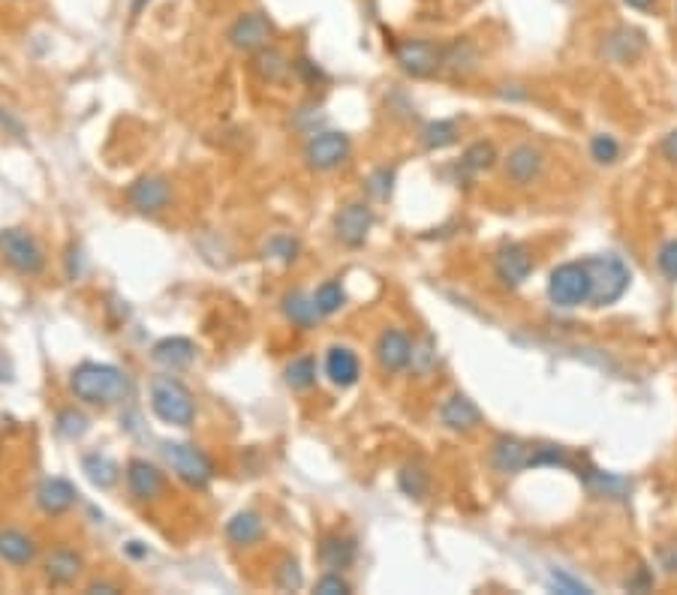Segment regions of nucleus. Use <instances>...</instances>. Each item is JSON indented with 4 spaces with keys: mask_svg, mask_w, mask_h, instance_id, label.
<instances>
[{
    "mask_svg": "<svg viewBox=\"0 0 677 595\" xmlns=\"http://www.w3.org/2000/svg\"><path fill=\"white\" fill-rule=\"evenodd\" d=\"M623 4H626L629 10L647 13V10H653V4H656V0H623Z\"/></svg>",
    "mask_w": 677,
    "mask_h": 595,
    "instance_id": "48",
    "label": "nucleus"
},
{
    "mask_svg": "<svg viewBox=\"0 0 677 595\" xmlns=\"http://www.w3.org/2000/svg\"><path fill=\"white\" fill-rule=\"evenodd\" d=\"M82 568H85V559H82V553H76V550H70V547H58L49 559H46V580L52 583V586H73L76 580H79V574H82Z\"/></svg>",
    "mask_w": 677,
    "mask_h": 595,
    "instance_id": "25",
    "label": "nucleus"
},
{
    "mask_svg": "<svg viewBox=\"0 0 677 595\" xmlns=\"http://www.w3.org/2000/svg\"><path fill=\"white\" fill-rule=\"evenodd\" d=\"M398 67L413 79H428L443 70V46L431 40H401L395 46Z\"/></svg>",
    "mask_w": 677,
    "mask_h": 595,
    "instance_id": "9",
    "label": "nucleus"
},
{
    "mask_svg": "<svg viewBox=\"0 0 677 595\" xmlns=\"http://www.w3.org/2000/svg\"><path fill=\"white\" fill-rule=\"evenodd\" d=\"M37 556H40V544L34 535L22 529H0V559L4 562L16 568H28Z\"/></svg>",
    "mask_w": 677,
    "mask_h": 595,
    "instance_id": "19",
    "label": "nucleus"
},
{
    "mask_svg": "<svg viewBox=\"0 0 677 595\" xmlns=\"http://www.w3.org/2000/svg\"><path fill=\"white\" fill-rule=\"evenodd\" d=\"M313 298H316V307H319L322 316H334L337 310H341V307L347 304V292H344V286L337 283V280H325V283L313 292Z\"/></svg>",
    "mask_w": 677,
    "mask_h": 595,
    "instance_id": "34",
    "label": "nucleus"
},
{
    "mask_svg": "<svg viewBox=\"0 0 677 595\" xmlns=\"http://www.w3.org/2000/svg\"><path fill=\"white\" fill-rule=\"evenodd\" d=\"M644 52V34L635 28H617L605 37V55L617 64H629Z\"/></svg>",
    "mask_w": 677,
    "mask_h": 595,
    "instance_id": "27",
    "label": "nucleus"
},
{
    "mask_svg": "<svg viewBox=\"0 0 677 595\" xmlns=\"http://www.w3.org/2000/svg\"><path fill=\"white\" fill-rule=\"evenodd\" d=\"M10 379H13V364H10V358L0 355V382H10Z\"/></svg>",
    "mask_w": 677,
    "mask_h": 595,
    "instance_id": "49",
    "label": "nucleus"
},
{
    "mask_svg": "<svg viewBox=\"0 0 677 595\" xmlns=\"http://www.w3.org/2000/svg\"><path fill=\"white\" fill-rule=\"evenodd\" d=\"M124 478H127V490H130V496L136 502H157L166 493V475H163V469L154 466V463H148V460H142V457H133L127 463Z\"/></svg>",
    "mask_w": 677,
    "mask_h": 595,
    "instance_id": "11",
    "label": "nucleus"
},
{
    "mask_svg": "<svg viewBox=\"0 0 677 595\" xmlns=\"http://www.w3.org/2000/svg\"><path fill=\"white\" fill-rule=\"evenodd\" d=\"M374 226V211L365 202H350L334 217V238L344 247H362L371 235Z\"/></svg>",
    "mask_w": 677,
    "mask_h": 595,
    "instance_id": "12",
    "label": "nucleus"
},
{
    "mask_svg": "<svg viewBox=\"0 0 677 595\" xmlns=\"http://www.w3.org/2000/svg\"><path fill=\"white\" fill-rule=\"evenodd\" d=\"M76 502H79V490L67 478H43L37 487V505L49 517L67 514Z\"/></svg>",
    "mask_w": 677,
    "mask_h": 595,
    "instance_id": "15",
    "label": "nucleus"
},
{
    "mask_svg": "<svg viewBox=\"0 0 677 595\" xmlns=\"http://www.w3.org/2000/svg\"><path fill=\"white\" fill-rule=\"evenodd\" d=\"M494 163H497V151H494L491 142H473V145L464 151V160H461V166L470 169V172H485V169H491Z\"/></svg>",
    "mask_w": 677,
    "mask_h": 595,
    "instance_id": "36",
    "label": "nucleus"
},
{
    "mask_svg": "<svg viewBox=\"0 0 677 595\" xmlns=\"http://www.w3.org/2000/svg\"><path fill=\"white\" fill-rule=\"evenodd\" d=\"M292 70L307 82V85H316V82H325V73L313 64V61H307V58H298L295 64H292Z\"/></svg>",
    "mask_w": 677,
    "mask_h": 595,
    "instance_id": "43",
    "label": "nucleus"
},
{
    "mask_svg": "<svg viewBox=\"0 0 677 595\" xmlns=\"http://www.w3.org/2000/svg\"><path fill=\"white\" fill-rule=\"evenodd\" d=\"M265 538V520L259 511H238L232 514V520L226 523V541L232 547H253Z\"/></svg>",
    "mask_w": 677,
    "mask_h": 595,
    "instance_id": "24",
    "label": "nucleus"
},
{
    "mask_svg": "<svg viewBox=\"0 0 677 595\" xmlns=\"http://www.w3.org/2000/svg\"><path fill=\"white\" fill-rule=\"evenodd\" d=\"M163 457L172 466V472L193 490H205L214 481V463L211 457L190 445V442H166L163 445Z\"/></svg>",
    "mask_w": 677,
    "mask_h": 595,
    "instance_id": "5",
    "label": "nucleus"
},
{
    "mask_svg": "<svg viewBox=\"0 0 677 595\" xmlns=\"http://www.w3.org/2000/svg\"><path fill=\"white\" fill-rule=\"evenodd\" d=\"M398 487L410 499H425L428 490H431V475H428L425 463H419V460L404 463L401 472H398Z\"/></svg>",
    "mask_w": 677,
    "mask_h": 595,
    "instance_id": "30",
    "label": "nucleus"
},
{
    "mask_svg": "<svg viewBox=\"0 0 677 595\" xmlns=\"http://www.w3.org/2000/svg\"><path fill=\"white\" fill-rule=\"evenodd\" d=\"M151 355H154V361L160 367H166L172 373L175 370H187L196 361V343L187 340V337H163V340L154 343Z\"/></svg>",
    "mask_w": 677,
    "mask_h": 595,
    "instance_id": "22",
    "label": "nucleus"
},
{
    "mask_svg": "<svg viewBox=\"0 0 677 595\" xmlns=\"http://www.w3.org/2000/svg\"><path fill=\"white\" fill-rule=\"evenodd\" d=\"M536 457V445L515 439V436H500L491 445V466L503 475H515L521 469H530Z\"/></svg>",
    "mask_w": 677,
    "mask_h": 595,
    "instance_id": "13",
    "label": "nucleus"
},
{
    "mask_svg": "<svg viewBox=\"0 0 677 595\" xmlns=\"http://www.w3.org/2000/svg\"><path fill=\"white\" fill-rule=\"evenodd\" d=\"M0 256H4V262L22 277H37L46 268V253H43L40 241L28 229H19V226L0 229Z\"/></svg>",
    "mask_w": 677,
    "mask_h": 595,
    "instance_id": "4",
    "label": "nucleus"
},
{
    "mask_svg": "<svg viewBox=\"0 0 677 595\" xmlns=\"http://www.w3.org/2000/svg\"><path fill=\"white\" fill-rule=\"evenodd\" d=\"M476 64H479V49L470 40H455L452 46H443V70L455 76H467L476 70Z\"/></svg>",
    "mask_w": 677,
    "mask_h": 595,
    "instance_id": "29",
    "label": "nucleus"
},
{
    "mask_svg": "<svg viewBox=\"0 0 677 595\" xmlns=\"http://www.w3.org/2000/svg\"><path fill=\"white\" fill-rule=\"evenodd\" d=\"M127 202L139 211V214H163L172 205V184L160 175H142L139 181H133L127 187Z\"/></svg>",
    "mask_w": 677,
    "mask_h": 595,
    "instance_id": "10",
    "label": "nucleus"
},
{
    "mask_svg": "<svg viewBox=\"0 0 677 595\" xmlns=\"http://www.w3.org/2000/svg\"><path fill=\"white\" fill-rule=\"evenodd\" d=\"M70 391L88 406H115L130 394V379L121 367L103 361H82L70 373Z\"/></svg>",
    "mask_w": 677,
    "mask_h": 595,
    "instance_id": "1",
    "label": "nucleus"
},
{
    "mask_svg": "<svg viewBox=\"0 0 677 595\" xmlns=\"http://www.w3.org/2000/svg\"><path fill=\"white\" fill-rule=\"evenodd\" d=\"M316 556H319V562L328 571H344V568H350L356 562L359 544L350 535H325L319 541V547H316Z\"/></svg>",
    "mask_w": 677,
    "mask_h": 595,
    "instance_id": "20",
    "label": "nucleus"
},
{
    "mask_svg": "<svg viewBox=\"0 0 677 595\" xmlns=\"http://www.w3.org/2000/svg\"><path fill=\"white\" fill-rule=\"evenodd\" d=\"M88 595H100V592H124L121 589V583H115V580H94V583H88V589H85Z\"/></svg>",
    "mask_w": 677,
    "mask_h": 595,
    "instance_id": "45",
    "label": "nucleus"
},
{
    "mask_svg": "<svg viewBox=\"0 0 677 595\" xmlns=\"http://www.w3.org/2000/svg\"><path fill=\"white\" fill-rule=\"evenodd\" d=\"M250 67H253L256 79L265 82V85H283L289 79V73H292V61L274 46H265V49L253 52Z\"/></svg>",
    "mask_w": 677,
    "mask_h": 595,
    "instance_id": "23",
    "label": "nucleus"
},
{
    "mask_svg": "<svg viewBox=\"0 0 677 595\" xmlns=\"http://www.w3.org/2000/svg\"><path fill=\"white\" fill-rule=\"evenodd\" d=\"M659 562H662L665 571H677V544L662 547V550H659Z\"/></svg>",
    "mask_w": 677,
    "mask_h": 595,
    "instance_id": "46",
    "label": "nucleus"
},
{
    "mask_svg": "<svg viewBox=\"0 0 677 595\" xmlns=\"http://www.w3.org/2000/svg\"><path fill=\"white\" fill-rule=\"evenodd\" d=\"M127 550H130V556H145V547H139V541H130Z\"/></svg>",
    "mask_w": 677,
    "mask_h": 595,
    "instance_id": "50",
    "label": "nucleus"
},
{
    "mask_svg": "<svg viewBox=\"0 0 677 595\" xmlns=\"http://www.w3.org/2000/svg\"><path fill=\"white\" fill-rule=\"evenodd\" d=\"M545 169V154L533 145H518L506 157V175L515 184H533Z\"/></svg>",
    "mask_w": 677,
    "mask_h": 595,
    "instance_id": "21",
    "label": "nucleus"
},
{
    "mask_svg": "<svg viewBox=\"0 0 677 595\" xmlns=\"http://www.w3.org/2000/svg\"><path fill=\"white\" fill-rule=\"evenodd\" d=\"M440 421H443V427H449L455 433H470L482 424V409L467 394H452L440 406Z\"/></svg>",
    "mask_w": 677,
    "mask_h": 595,
    "instance_id": "18",
    "label": "nucleus"
},
{
    "mask_svg": "<svg viewBox=\"0 0 677 595\" xmlns=\"http://www.w3.org/2000/svg\"><path fill=\"white\" fill-rule=\"evenodd\" d=\"M265 253L274 256V259L283 262V265H292V262L298 259V253H301V244H298V238H292V235H274V238L265 244Z\"/></svg>",
    "mask_w": 677,
    "mask_h": 595,
    "instance_id": "38",
    "label": "nucleus"
},
{
    "mask_svg": "<svg viewBox=\"0 0 677 595\" xmlns=\"http://www.w3.org/2000/svg\"><path fill=\"white\" fill-rule=\"evenodd\" d=\"M283 316H286V322H292L301 331L316 328V322L322 319V313L316 307V298L307 295V292H301V289L286 292V298H283Z\"/></svg>",
    "mask_w": 677,
    "mask_h": 595,
    "instance_id": "26",
    "label": "nucleus"
},
{
    "mask_svg": "<svg viewBox=\"0 0 677 595\" xmlns=\"http://www.w3.org/2000/svg\"><path fill=\"white\" fill-rule=\"evenodd\" d=\"M350 151H353V142L347 133H337V130L313 133L304 145V163L313 172H331L350 160Z\"/></svg>",
    "mask_w": 677,
    "mask_h": 595,
    "instance_id": "7",
    "label": "nucleus"
},
{
    "mask_svg": "<svg viewBox=\"0 0 677 595\" xmlns=\"http://www.w3.org/2000/svg\"><path fill=\"white\" fill-rule=\"evenodd\" d=\"M286 385L292 391H307L316 385V358L313 355H298L286 364Z\"/></svg>",
    "mask_w": 677,
    "mask_h": 595,
    "instance_id": "31",
    "label": "nucleus"
},
{
    "mask_svg": "<svg viewBox=\"0 0 677 595\" xmlns=\"http://www.w3.org/2000/svg\"><path fill=\"white\" fill-rule=\"evenodd\" d=\"M313 592H319V595H350L353 586L341 577V571H325V574L316 580Z\"/></svg>",
    "mask_w": 677,
    "mask_h": 595,
    "instance_id": "40",
    "label": "nucleus"
},
{
    "mask_svg": "<svg viewBox=\"0 0 677 595\" xmlns=\"http://www.w3.org/2000/svg\"><path fill=\"white\" fill-rule=\"evenodd\" d=\"M494 268L506 286H521L533 274V256L524 244H506V247H500Z\"/></svg>",
    "mask_w": 677,
    "mask_h": 595,
    "instance_id": "17",
    "label": "nucleus"
},
{
    "mask_svg": "<svg viewBox=\"0 0 677 595\" xmlns=\"http://www.w3.org/2000/svg\"><path fill=\"white\" fill-rule=\"evenodd\" d=\"M392 187H395V172L392 169H377L371 175V181H368V190L377 199H389L392 196Z\"/></svg>",
    "mask_w": 677,
    "mask_h": 595,
    "instance_id": "42",
    "label": "nucleus"
},
{
    "mask_svg": "<svg viewBox=\"0 0 677 595\" xmlns=\"http://www.w3.org/2000/svg\"><path fill=\"white\" fill-rule=\"evenodd\" d=\"M0 448H4V445H0Z\"/></svg>",
    "mask_w": 677,
    "mask_h": 595,
    "instance_id": "51",
    "label": "nucleus"
},
{
    "mask_svg": "<svg viewBox=\"0 0 677 595\" xmlns=\"http://www.w3.org/2000/svg\"><path fill=\"white\" fill-rule=\"evenodd\" d=\"M584 481H587V487L596 493V496H614V499H623L626 493H629V481L626 478H617V475H608V472H596V469H590V472H578Z\"/></svg>",
    "mask_w": 677,
    "mask_h": 595,
    "instance_id": "32",
    "label": "nucleus"
},
{
    "mask_svg": "<svg viewBox=\"0 0 677 595\" xmlns=\"http://www.w3.org/2000/svg\"><path fill=\"white\" fill-rule=\"evenodd\" d=\"M587 277H590V304L593 307H608L614 301H620L629 289V268L620 256L605 253V256H590L584 262Z\"/></svg>",
    "mask_w": 677,
    "mask_h": 595,
    "instance_id": "3",
    "label": "nucleus"
},
{
    "mask_svg": "<svg viewBox=\"0 0 677 595\" xmlns=\"http://www.w3.org/2000/svg\"><path fill=\"white\" fill-rule=\"evenodd\" d=\"M325 376L337 388H353L362 376V361L350 346H331L325 352Z\"/></svg>",
    "mask_w": 677,
    "mask_h": 595,
    "instance_id": "16",
    "label": "nucleus"
},
{
    "mask_svg": "<svg viewBox=\"0 0 677 595\" xmlns=\"http://www.w3.org/2000/svg\"><path fill=\"white\" fill-rule=\"evenodd\" d=\"M422 142L431 151H443V148H449V145L458 142V124L455 121H434V124L425 127Z\"/></svg>",
    "mask_w": 677,
    "mask_h": 595,
    "instance_id": "35",
    "label": "nucleus"
},
{
    "mask_svg": "<svg viewBox=\"0 0 677 595\" xmlns=\"http://www.w3.org/2000/svg\"><path fill=\"white\" fill-rule=\"evenodd\" d=\"M590 154H593V160H596V163L611 166V163H617V160H620V145H617V139H614V136L599 133V136H593V139H590Z\"/></svg>",
    "mask_w": 677,
    "mask_h": 595,
    "instance_id": "39",
    "label": "nucleus"
},
{
    "mask_svg": "<svg viewBox=\"0 0 677 595\" xmlns=\"http://www.w3.org/2000/svg\"><path fill=\"white\" fill-rule=\"evenodd\" d=\"M548 298L563 310L590 301V277H587L584 262H566V265L554 268L548 277Z\"/></svg>",
    "mask_w": 677,
    "mask_h": 595,
    "instance_id": "6",
    "label": "nucleus"
},
{
    "mask_svg": "<svg viewBox=\"0 0 677 595\" xmlns=\"http://www.w3.org/2000/svg\"><path fill=\"white\" fill-rule=\"evenodd\" d=\"M554 586H557L560 592H569V595H575V592H590L584 583H578L575 577H569V574H563V571H554Z\"/></svg>",
    "mask_w": 677,
    "mask_h": 595,
    "instance_id": "44",
    "label": "nucleus"
},
{
    "mask_svg": "<svg viewBox=\"0 0 677 595\" xmlns=\"http://www.w3.org/2000/svg\"><path fill=\"white\" fill-rule=\"evenodd\" d=\"M88 427H91L88 415L79 412L76 406H67V409H61V412L55 415V430H58L64 439H70V442L82 439V436L88 433Z\"/></svg>",
    "mask_w": 677,
    "mask_h": 595,
    "instance_id": "33",
    "label": "nucleus"
},
{
    "mask_svg": "<svg viewBox=\"0 0 677 595\" xmlns=\"http://www.w3.org/2000/svg\"><path fill=\"white\" fill-rule=\"evenodd\" d=\"M151 409L169 427H193L196 421L193 391L175 376H157L151 382Z\"/></svg>",
    "mask_w": 677,
    "mask_h": 595,
    "instance_id": "2",
    "label": "nucleus"
},
{
    "mask_svg": "<svg viewBox=\"0 0 677 595\" xmlns=\"http://www.w3.org/2000/svg\"><path fill=\"white\" fill-rule=\"evenodd\" d=\"M82 472L97 490H112L121 481V466L109 454H100V451H91L82 457Z\"/></svg>",
    "mask_w": 677,
    "mask_h": 595,
    "instance_id": "28",
    "label": "nucleus"
},
{
    "mask_svg": "<svg viewBox=\"0 0 677 595\" xmlns=\"http://www.w3.org/2000/svg\"><path fill=\"white\" fill-rule=\"evenodd\" d=\"M377 361L386 373L407 370L413 361V340L398 328H386L377 340Z\"/></svg>",
    "mask_w": 677,
    "mask_h": 595,
    "instance_id": "14",
    "label": "nucleus"
},
{
    "mask_svg": "<svg viewBox=\"0 0 677 595\" xmlns=\"http://www.w3.org/2000/svg\"><path fill=\"white\" fill-rule=\"evenodd\" d=\"M656 265H659V271L665 274V280L677 283V238L662 244V250H659V256H656Z\"/></svg>",
    "mask_w": 677,
    "mask_h": 595,
    "instance_id": "41",
    "label": "nucleus"
},
{
    "mask_svg": "<svg viewBox=\"0 0 677 595\" xmlns=\"http://www.w3.org/2000/svg\"><path fill=\"white\" fill-rule=\"evenodd\" d=\"M662 154H665V160H671V163H677V130H671L665 139H662Z\"/></svg>",
    "mask_w": 677,
    "mask_h": 595,
    "instance_id": "47",
    "label": "nucleus"
},
{
    "mask_svg": "<svg viewBox=\"0 0 677 595\" xmlns=\"http://www.w3.org/2000/svg\"><path fill=\"white\" fill-rule=\"evenodd\" d=\"M226 40L232 49L244 52V55H253L265 46H271L274 40V22L262 13V10H253V13H241L232 28L226 31Z\"/></svg>",
    "mask_w": 677,
    "mask_h": 595,
    "instance_id": "8",
    "label": "nucleus"
},
{
    "mask_svg": "<svg viewBox=\"0 0 677 595\" xmlns=\"http://www.w3.org/2000/svg\"><path fill=\"white\" fill-rule=\"evenodd\" d=\"M301 583H304V577H301L298 559H295V556L280 559V565H277V571H274V586H277L280 592H295V589H301Z\"/></svg>",
    "mask_w": 677,
    "mask_h": 595,
    "instance_id": "37",
    "label": "nucleus"
}]
</instances>
